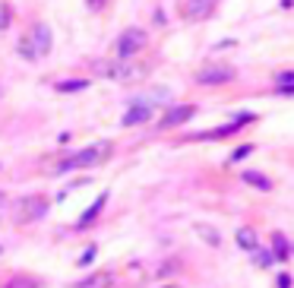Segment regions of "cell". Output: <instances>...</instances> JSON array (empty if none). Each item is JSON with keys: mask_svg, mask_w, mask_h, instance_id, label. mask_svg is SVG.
I'll use <instances>...</instances> for the list:
<instances>
[{"mask_svg": "<svg viewBox=\"0 0 294 288\" xmlns=\"http://www.w3.org/2000/svg\"><path fill=\"white\" fill-rule=\"evenodd\" d=\"M111 282H114V276H111V273H89L86 279H79L73 288H108Z\"/></svg>", "mask_w": 294, "mask_h": 288, "instance_id": "12", "label": "cell"}, {"mask_svg": "<svg viewBox=\"0 0 294 288\" xmlns=\"http://www.w3.org/2000/svg\"><path fill=\"white\" fill-rule=\"evenodd\" d=\"M168 288H180V285H168Z\"/></svg>", "mask_w": 294, "mask_h": 288, "instance_id": "24", "label": "cell"}, {"mask_svg": "<svg viewBox=\"0 0 294 288\" xmlns=\"http://www.w3.org/2000/svg\"><path fill=\"white\" fill-rule=\"evenodd\" d=\"M237 76V70L231 64H206L203 70H196V79L203 86H218V83H231Z\"/></svg>", "mask_w": 294, "mask_h": 288, "instance_id": "5", "label": "cell"}, {"mask_svg": "<svg viewBox=\"0 0 294 288\" xmlns=\"http://www.w3.org/2000/svg\"><path fill=\"white\" fill-rule=\"evenodd\" d=\"M279 288H291V279H288V273H282V276H279Z\"/></svg>", "mask_w": 294, "mask_h": 288, "instance_id": "23", "label": "cell"}, {"mask_svg": "<svg viewBox=\"0 0 294 288\" xmlns=\"http://www.w3.org/2000/svg\"><path fill=\"white\" fill-rule=\"evenodd\" d=\"M19 45H23L19 51L26 54V57H45V54H51V45H54V38H51V29H48L45 23H38V26L32 29V35H29V38H23Z\"/></svg>", "mask_w": 294, "mask_h": 288, "instance_id": "2", "label": "cell"}, {"mask_svg": "<svg viewBox=\"0 0 294 288\" xmlns=\"http://www.w3.org/2000/svg\"><path fill=\"white\" fill-rule=\"evenodd\" d=\"M149 117H152V101H139L123 114V127H136V124H145Z\"/></svg>", "mask_w": 294, "mask_h": 288, "instance_id": "9", "label": "cell"}, {"mask_svg": "<svg viewBox=\"0 0 294 288\" xmlns=\"http://www.w3.org/2000/svg\"><path fill=\"white\" fill-rule=\"evenodd\" d=\"M104 158H111V142H92V146L79 149L67 155L60 165H57V174H67V171H79V168H92V165H101Z\"/></svg>", "mask_w": 294, "mask_h": 288, "instance_id": "1", "label": "cell"}, {"mask_svg": "<svg viewBox=\"0 0 294 288\" xmlns=\"http://www.w3.org/2000/svg\"><path fill=\"white\" fill-rule=\"evenodd\" d=\"M234 241H237V247H241V250H247V254H256V250H260V241H256V231L253 228H237Z\"/></svg>", "mask_w": 294, "mask_h": 288, "instance_id": "11", "label": "cell"}, {"mask_svg": "<svg viewBox=\"0 0 294 288\" xmlns=\"http://www.w3.org/2000/svg\"><path fill=\"white\" fill-rule=\"evenodd\" d=\"M92 260H95V247H92V250H86V254L79 257V263H82V266H86V263H92Z\"/></svg>", "mask_w": 294, "mask_h": 288, "instance_id": "21", "label": "cell"}, {"mask_svg": "<svg viewBox=\"0 0 294 288\" xmlns=\"http://www.w3.org/2000/svg\"><path fill=\"white\" fill-rule=\"evenodd\" d=\"M253 152V146H250V142H247V146H241V149H234L231 155H228V161H231V165H237V161H241V158H247Z\"/></svg>", "mask_w": 294, "mask_h": 288, "instance_id": "17", "label": "cell"}, {"mask_svg": "<svg viewBox=\"0 0 294 288\" xmlns=\"http://www.w3.org/2000/svg\"><path fill=\"white\" fill-rule=\"evenodd\" d=\"M4 288H38V279H32V276H23V273H19V276H13Z\"/></svg>", "mask_w": 294, "mask_h": 288, "instance_id": "16", "label": "cell"}, {"mask_svg": "<svg viewBox=\"0 0 294 288\" xmlns=\"http://www.w3.org/2000/svg\"><path fill=\"white\" fill-rule=\"evenodd\" d=\"M104 200H108V193L95 196V203H92V206H89V209L79 215V222H76V225H79V228H86V225H92V222H95V219H98V212L104 209Z\"/></svg>", "mask_w": 294, "mask_h": 288, "instance_id": "13", "label": "cell"}, {"mask_svg": "<svg viewBox=\"0 0 294 288\" xmlns=\"http://www.w3.org/2000/svg\"><path fill=\"white\" fill-rule=\"evenodd\" d=\"M193 235L203 241L206 247H218V244H222V235H218L215 228H209L206 222H193Z\"/></svg>", "mask_w": 294, "mask_h": 288, "instance_id": "10", "label": "cell"}, {"mask_svg": "<svg viewBox=\"0 0 294 288\" xmlns=\"http://www.w3.org/2000/svg\"><path fill=\"white\" fill-rule=\"evenodd\" d=\"M10 19H13L10 7H7V4H0V32H4V29H10Z\"/></svg>", "mask_w": 294, "mask_h": 288, "instance_id": "20", "label": "cell"}, {"mask_svg": "<svg viewBox=\"0 0 294 288\" xmlns=\"http://www.w3.org/2000/svg\"><path fill=\"white\" fill-rule=\"evenodd\" d=\"M145 42H149V35H145V29H123L117 35V42H114V51H117V57H136V54L145 48Z\"/></svg>", "mask_w": 294, "mask_h": 288, "instance_id": "3", "label": "cell"}, {"mask_svg": "<svg viewBox=\"0 0 294 288\" xmlns=\"http://www.w3.org/2000/svg\"><path fill=\"white\" fill-rule=\"evenodd\" d=\"M241 181L244 184H250V187H256V190H272V181H269V177L263 174V171H241Z\"/></svg>", "mask_w": 294, "mask_h": 288, "instance_id": "14", "label": "cell"}, {"mask_svg": "<svg viewBox=\"0 0 294 288\" xmlns=\"http://www.w3.org/2000/svg\"><path fill=\"white\" fill-rule=\"evenodd\" d=\"M193 114H196L193 105H177V108H171V111L158 120V127H161V130H174V127H180L183 120H190Z\"/></svg>", "mask_w": 294, "mask_h": 288, "instance_id": "6", "label": "cell"}, {"mask_svg": "<svg viewBox=\"0 0 294 288\" xmlns=\"http://www.w3.org/2000/svg\"><path fill=\"white\" fill-rule=\"evenodd\" d=\"M104 4H108V0H86V7H89V10H101Z\"/></svg>", "mask_w": 294, "mask_h": 288, "instance_id": "22", "label": "cell"}, {"mask_svg": "<svg viewBox=\"0 0 294 288\" xmlns=\"http://www.w3.org/2000/svg\"><path fill=\"white\" fill-rule=\"evenodd\" d=\"M45 212H48V200L41 193L19 196V203H16V222H38V219H45Z\"/></svg>", "mask_w": 294, "mask_h": 288, "instance_id": "4", "label": "cell"}, {"mask_svg": "<svg viewBox=\"0 0 294 288\" xmlns=\"http://www.w3.org/2000/svg\"><path fill=\"white\" fill-rule=\"evenodd\" d=\"M272 244H275V250H272V254H275V260H288V254H291V244L285 241V235H275V238H272Z\"/></svg>", "mask_w": 294, "mask_h": 288, "instance_id": "15", "label": "cell"}, {"mask_svg": "<svg viewBox=\"0 0 294 288\" xmlns=\"http://www.w3.org/2000/svg\"><path fill=\"white\" fill-rule=\"evenodd\" d=\"M89 83L86 79H73V83H60L57 89H60V92H79V89H86Z\"/></svg>", "mask_w": 294, "mask_h": 288, "instance_id": "18", "label": "cell"}, {"mask_svg": "<svg viewBox=\"0 0 294 288\" xmlns=\"http://www.w3.org/2000/svg\"><path fill=\"white\" fill-rule=\"evenodd\" d=\"M215 4L218 0H187V4H183V16H187L190 23H199L215 10Z\"/></svg>", "mask_w": 294, "mask_h": 288, "instance_id": "7", "label": "cell"}, {"mask_svg": "<svg viewBox=\"0 0 294 288\" xmlns=\"http://www.w3.org/2000/svg\"><path fill=\"white\" fill-rule=\"evenodd\" d=\"M0 203H4V193H0Z\"/></svg>", "mask_w": 294, "mask_h": 288, "instance_id": "25", "label": "cell"}, {"mask_svg": "<svg viewBox=\"0 0 294 288\" xmlns=\"http://www.w3.org/2000/svg\"><path fill=\"white\" fill-rule=\"evenodd\" d=\"M253 120V114H241V117H234L228 127H218V130H209V133H196L193 139H218V136H228V133H234V130H241V127H247V124Z\"/></svg>", "mask_w": 294, "mask_h": 288, "instance_id": "8", "label": "cell"}, {"mask_svg": "<svg viewBox=\"0 0 294 288\" xmlns=\"http://www.w3.org/2000/svg\"><path fill=\"white\" fill-rule=\"evenodd\" d=\"M253 260H256V266H272L275 254H269V250H256V254H253Z\"/></svg>", "mask_w": 294, "mask_h": 288, "instance_id": "19", "label": "cell"}]
</instances>
